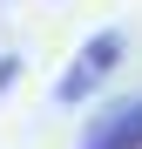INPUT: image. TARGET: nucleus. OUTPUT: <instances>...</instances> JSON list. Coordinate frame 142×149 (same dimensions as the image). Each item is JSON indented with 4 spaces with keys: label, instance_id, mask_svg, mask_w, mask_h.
Masks as SVG:
<instances>
[{
    "label": "nucleus",
    "instance_id": "obj_1",
    "mask_svg": "<svg viewBox=\"0 0 142 149\" xmlns=\"http://www.w3.org/2000/svg\"><path fill=\"white\" fill-rule=\"evenodd\" d=\"M115 68H122V34L102 27V34H88V41H81V61L61 74V88H54V95H61V102H81V95L102 81V74H115Z\"/></svg>",
    "mask_w": 142,
    "mask_h": 149
},
{
    "label": "nucleus",
    "instance_id": "obj_2",
    "mask_svg": "<svg viewBox=\"0 0 142 149\" xmlns=\"http://www.w3.org/2000/svg\"><path fill=\"white\" fill-rule=\"evenodd\" d=\"M81 149H142V95L108 102V109L81 129Z\"/></svg>",
    "mask_w": 142,
    "mask_h": 149
},
{
    "label": "nucleus",
    "instance_id": "obj_3",
    "mask_svg": "<svg viewBox=\"0 0 142 149\" xmlns=\"http://www.w3.org/2000/svg\"><path fill=\"white\" fill-rule=\"evenodd\" d=\"M14 74H20V61H0V95L14 88Z\"/></svg>",
    "mask_w": 142,
    "mask_h": 149
}]
</instances>
